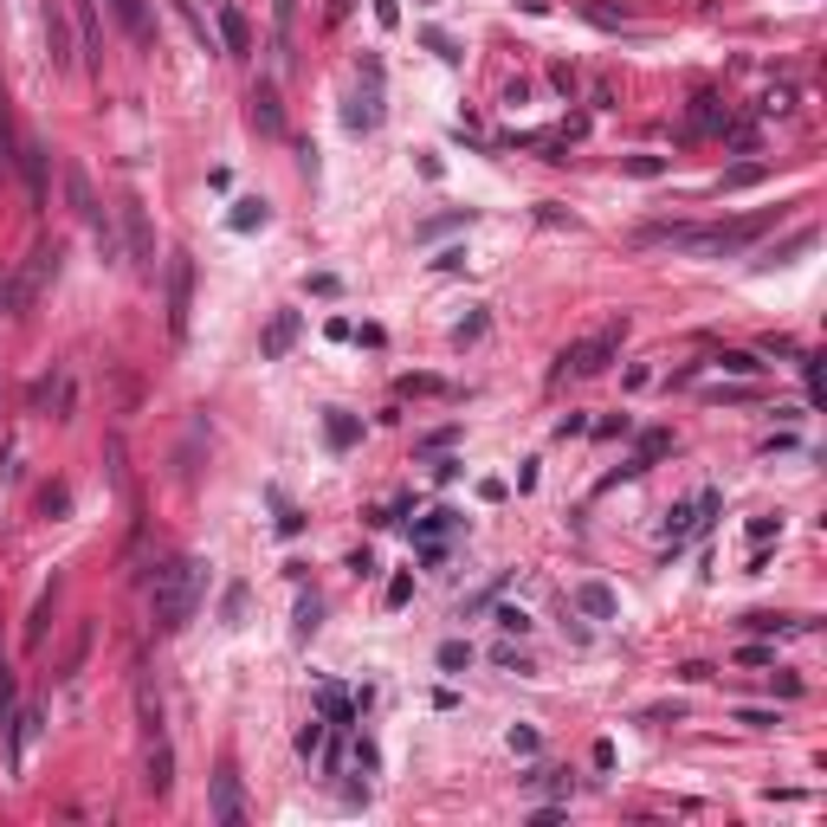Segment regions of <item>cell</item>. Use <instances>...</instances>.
Here are the masks:
<instances>
[{
	"label": "cell",
	"mask_w": 827,
	"mask_h": 827,
	"mask_svg": "<svg viewBox=\"0 0 827 827\" xmlns=\"http://www.w3.org/2000/svg\"><path fill=\"white\" fill-rule=\"evenodd\" d=\"M201 588H207V563H194V556H181V563L156 569V627H162V634H175V627H188V621H194Z\"/></svg>",
	"instance_id": "cell-1"
},
{
	"label": "cell",
	"mask_w": 827,
	"mask_h": 827,
	"mask_svg": "<svg viewBox=\"0 0 827 827\" xmlns=\"http://www.w3.org/2000/svg\"><path fill=\"white\" fill-rule=\"evenodd\" d=\"M621 343H627V317H615V324H601L594 336H582V343H569L563 356H556V368H550V382H582V375H601L615 356H621Z\"/></svg>",
	"instance_id": "cell-2"
},
{
	"label": "cell",
	"mask_w": 827,
	"mask_h": 827,
	"mask_svg": "<svg viewBox=\"0 0 827 827\" xmlns=\"http://www.w3.org/2000/svg\"><path fill=\"white\" fill-rule=\"evenodd\" d=\"M52 278H58V246H33L26 265H20V278H14V284H0V311H26Z\"/></svg>",
	"instance_id": "cell-3"
},
{
	"label": "cell",
	"mask_w": 827,
	"mask_h": 827,
	"mask_svg": "<svg viewBox=\"0 0 827 827\" xmlns=\"http://www.w3.org/2000/svg\"><path fill=\"white\" fill-rule=\"evenodd\" d=\"M343 123H349L356 136H375V129H382V58H362V85H356Z\"/></svg>",
	"instance_id": "cell-4"
},
{
	"label": "cell",
	"mask_w": 827,
	"mask_h": 827,
	"mask_svg": "<svg viewBox=\"0 0 827 827\" xmlns=\"http://www.w3.org/2000/svg\"><path fill=\"white\" fill-rule=\"evenodd\" d=\"M246 821V795H240V770L220 763L213 770V827H240Z\"/></svg>",
	"instance_id": "cell-5"
},
{
	"label": "cell",
	"mask_w": 827,
	"mask_h": 827,
	"mask_svg": "<svg viewBox=\"0 0 827 827\" xmlns=\"http://www.w3.org/2000/svg\"><path fill=\"white\" fill-rule=\"evenodd\" d=\"M188 297H194V265L188 253L169 259V336H188Z\"/></svg>",
	"instance_id": "cell-6"
},
{
	"label": "cell",
	"mask_w": 827,
	"mask_h": 827,
	"mask_svg": "<svg viewBox=\"0 0 827 827\" xmlns=\"http://www.w3.org/2000/svg\"><path fill=\"white\" fill-rule=\"evenodd\" d=\"M297 330H305V317H297V311H272V324H265V336H259V356L278 362V356L297 343Z\"/></svg>",
	"instance_id": "cell-7"
},
{
	"label": "cell",
	"mask_w": 827,
	"mask_h": 827,
	"mask_svg": "<svg viewBox=\"0 0 827 827\" xmlns=\"http://www.w3.org/2000/svg\"><path fill=\"white\" fill-rule=\"evenodd\" d=\"M692 537H698V498H692V504H672L666 523H659V543H666V550H679V543H692Z\"/></svg>",
	"instance_id": "cell-8"
},
{
	"label": "cell",
	"mask_w": 827,
	"mask_h": 827,
	"mask_svg": "<svg viewBox=\"0 0 827 827\" xmlns=\"http://www.w3.org/2000/svg\"><path fill=\"white\" fill-rule=\"evenodd\" d=\"M246 104H253V129H259V136H278V129H284V104H278L272 85H253Z\"/></svg>",
	"instance_id": "cell-9"
},
{
	"label": "cell",
	"mask_w": 827,
	"mask_h": 827,
	"mask_svg": "<svg viewBox=\"0 0 827 827\" xmlns=\"http://www.w3.org/2000/svg\"><path fill=\"white\" fill-rule=\"evenodd\" d=\"M123 227H129V265H156V246H149V227H142V207L136 201H123Z\"/></svg>",
	"instance_id": "cell-10"
},
{
	"label": "cell",
	"mask_w": 827,
	"mask_h": 827,
	"mask_svg": "<svg viewBox=\"0 0 827 827\" xmlns=\"http://www.w3.org/2000/svg\"><path fill=\"white\" fill-rule=\"evenodd\" d=\"M20 175H26L33 207H46V149H39V142H20Z\"/></svg>",
	"instance_id": "cell-11"
},
{
	"label": "cell",
	"mask_w": 827,
	"mask_h": 827,
	"mask_svg": "<svg viewBox=\"0 0 827 827\" xmlns=\"http://www.w3.org/2000/svg\"><path fill=\"white\" fill-rule=\"evenodd\" d=\"M149 789H156V795L175 789V749H169V737H156V749H149Z\"/></svg>",
	"instance_id": "cell-12"
},
{
	"label": "cell",
	"mask_w": 827,
	"mask_h": 827,
	"mask_svg": "<svg viewBox=\"0 0 827 827\" xmlns=\"http://www.w3.org/2000/svg\"><path fill=\"white\" fill-rule=\"evenodd\" d=\"M324 439L336 446V453H349V446L362 439V420H356V414H343V408H330V414H324Z\"/></svg>",
	"instance_id": "cell-13"
},
{
	"label": "cell",
	"mask_w": 827,
	"mask_h": 827,
	"mask_svg": "<svg viewBox=\"0 0 827 827\" xmlns=\"http://www.w3.org/2000/svg\"><path fill=\"white\" fill-rule=\"evenodd\" d=\"M220 39H227V52H253V26H246V14L233 7V0L220 7Z\"/></svg>",
	"instance_id": "cell-14"
},
{
	"label": "cell",
	"mask_w": 827,
	"mask_h": 827,
	"mask_svg": "<svg viewBox=\"0 0 827 827\" xmlns=\"http://www.w3.org/2000/svg\"><path fill=\"white\" fill-rule=\"evenodd\" d=\"M265 220H272V207H265L259 194H246V201H233V213H227V227H233V233H259V227H265Z\"/></svg>",
	"instance_id": "cell-15"
},
{
	"label": "cell",
	"mask_w": 827,
	"mask_h": 827,
	"mask_svg": "<svg viewBox=\"0 0 827 827\" xmlns=\"http://www.w3.org/2000/svg\"><path fill=\"white\" fill-rule=\"evenodd\" d=\"M575 608L594 615V621H608V615H615V588H608V582H582V588H575Z\"/></svg>",
	"instance_id": "cell-16"
},
{
	"label": "cell",
	"mask_w": 827,
	"mask_h": 827,
	"mask_svg": "<svg viewBox=\"0 0 827 827\" xmlns=\"http://www.w3.org/2000/svg\"><path fill=\"white\" fill-rule=\"evenodd\" d=\"M575 14H582L588 26H601V33H627V14L608 7V0H575Z\"/></svg>",
	"instance_id": "cell-17"
},
{
	"label": "cell",
	"mask_w": 827,
	"mask_h": 827,
	"mask_svg": "<svg viewBox=\"0 0 827 827\" xmlns=\"http://www.w3.org/2000/svg\"><path fill=\"white\" fill-rule=\"evenodd\" d=\"M46 46H52V71H65L71 65V33H65V14L58 7H46Z\"/></svg>",
	"instance_id": "cell-18"
},
{
	"label": "cell",
	"mask_w": 827,
	"mask_h": 827,
	"mask_svg": "<svg viewBox=\"0 0 827 827\" xmlns=\"http://www.w3.org/2000/svg\"><path fill=\"white\" fill-rule=\"evenodd\" d=\"M110 14L123 20L129 39H149V0H110Z\"/></svg>",
	"instance_id": "cell-19"
},
{
	"label": "cell",
	"mask_w": 827,
	"mask_h": 827,
	"mask_svg": "<svg viewBox=\"0 0 827 827\" xmlns=\"http://www.w3.org/2000/svg\"><path fill=\"white\" fill-rule=\"evenodd\" d=\"M39 724H46V711H20V724H14V770H26V749H33Z\"/></svg>",
	"instance_id": "cell-20"
},
{
	"label": "cell",
	"mask_w": 827,
	"mask_h": 827,
	"mask_svg": "<svg viewBox=\"0 0 827 827\" xmlns=\"http://www.w3.org/2000/svg\"><path fill=\"white\" fill-rule=\"evenodd\" d=\"M65 194H71V207H78L85 220L98 213V194H91V181H85V169H78V162H71V169H65Z\"/></svg>",
	"instance_id": "cell-21"
},
{
	"label": "cell",
	"mask_w": 827,
	"mask_h": 827,
	"mask_svg": "<svg viewBox=\"0 0 827 827\" xmlns=\"http://www.w3.org/2000/svg\"><path fill=\"white\" fill-rule=\"evenodd\" d=\"M446 531H460V511H427V517L414 523V537H420V543H439Z\"/></svg>",
	"instance_id": "cell-22"
},
{
	"label": "cell",
	"mask_w": 827,
	"mask_h": 827,
	"mask_svg": "<svg viewBox=\"0 0 827 827\" xmlns=\"http://www.w3.org/2000/svg\"><path fill=\"white\" fill-rule=\"evenodd\" d=\"M85 653H91V621H78V634H71V646H65V659H58V679H71V672L85 666Z\"/></svg>",
	"instance_id": "cell-23"
},
{
	"label": "cell",
	"mask_w": 827,
	"mask_h": 827,
	"mask_svg": "<svg viewBox=\"0 0 827 827\" xmlns=\"http://www.w3.org/2000/svg\"><path fill=\"white\" fill-rule=\"evenodd\" d=\"M246 621V582H227V594H220V627H240Z\"/></svg>",
	"instance_id": "cell-24"
},
{
	"label": "cell",
	"mask_w": 827,
	"mask_h": 827,
	"mask_svg": "<svg viewBox=\"0 0 827 827\" xmlns=\"http://www.w3.org/2000/svg\"><path fill=\"white\" fill-rule=\"evenodd\" d=\"M317 705H324V718H330V724H349V718H356V705H349V692H343V686H324V692H317Z\"/></svg>",
	"instance_id": "cell-25"
},
{
	"label": "cell",
	"mask_w": 827,
	"mask_h": 827,
	"mask_svg": "<svg viewBox=\"0 0 827 827\" xmlns=\"http://www.w3.org/2000/svg\"><path fill=\"white\" fill-rule=\"evenodd\" d=\"M71 7H78V52L104 58V52H98V14H91V0H71Z\"/></svg>",
	"instance_id": "cell-26"
},
{
	"label": "cell",
	"mask_w": 827,
	"mask_h": 827,
	"mask_svg": "<svg viewBox=\"0 0 827 827\" xmlns=\"http://www.w3.org/2000/svg\"><path fill=\"white\" fill-rule=\"evenodd\" d=\"M692 123H698V129H724V123H730V110H724L718 98H692Z\"/></svg>",
	"instance_id": "cell-27"
},
{
	"label": "cell",
	"mask_w": 827,
	"mask_h": 827,
	"mask_svg": "<svg viewBox=\"0 0 827 827\" xmlns=\"http://www.w3.org/2000/svg\"><path fill=\"white\" fill-rule=\"evenodd\" d=\"M718 368H730V375H743V382H749V375H763V356H749V349H724Z\"/></svg>",
	"instance_id": "cell-28"
},
{
	"label": "cell",
	"mask_w": 827,
	"mask_h": 827,
	"mask_svg": "<svg viewBox=\"0 0 827 827\" xmlns=\"http://www.w3.org/2000/svg\"><path fill=\"white\" fill-rule=\"evenodd\" d=\"M621 169H627V175H634V181H659V175H666V169H672V162H666V156H627V162H621Z\"/></svg>",
	"instance_id": "cell-29"
},
{
	"label": "cell",
	"mask_w": 827,
	"mask_h": 827,
	"mask_svg": "<svg viewBox=\"0 0 827 827\" xmlns=\"http://www.w3.org/2000/svg\"><path fill=\"white\" fill-rule=\"evenodd\" d=\"M317 621H324V601H317V594H297V634L311 640V634H317Z\"/></svg>",
	"instance_id": "cell-30"
},
{
	"label": "cell",
	"mask_w": 827,
	"mask_h": 827,
	"mask_svg": "<svg viewBox=\"0 0 827 827\" xmlns=\"http://www.w3.org/2000/svg\"><path fill=\"white\" fill-rule=\"evenodd\" d=\"M272 504H278V537H297V531H305V517H297V511L284 504V491H278V485H272Z\"/></svg>",
	"instance_id": "cell-31"
},
{
	"label": "cell",
	"mask_w": 827,
	"mask_h": 827,
	"mask_svg": "<svg viewBox=\"0 0 827 827\" xmlns=\"http://www.w3.org/2000/svg\"><path fill=\"white\" fill-rule=\"evenodd\" d=\"M439 666H446V672H466V666H472V646H466V640H446V646H439Z\"/></svg>",
	"instance_id": "cell-32"
},
{
	"label": "cell",
	"mask_w": 827,
	"mask_h": 827,
	"mask_svg": "<svg viewBox=\"0 0 827 827\" xmlns=\"http://www.w3.org/2000/svg\"><path fill=\"white\" fill-rule=\"evenodd\" d=\"M770 537H782V517H776V511H770V517H749V543L763 550Z\"/></svg>",
	"instance_id": "cell-33"
},
{
	"label": "cell",
	"mask_w": 827,
	"mask_h": 827,
	"mask_svg": "<svg viewBox=\"0 0 827 827\" xmlns=\"http://www.w3.org/2000/svg\"><path fill=\"white\" fill-rule=\"evenodd\" d=\"M504 743H511V757H537V730H531V724H511Z\"/></svg>",
	"instance_id": "cell-34"
},
{
	"label": "cell",
	"mask_w": 827,
	"mask_h": 827,
	"mask_svg": "<svg viewBox=\"0 0 827 827\" xmlns=\"http://www.w3.org/2000/svg\"><path fill=\"white\" fill-rule=\"evenodd\" d=\"M763 181V162H737L730 175H724V188H757Z\"/></svg>",
	"instance_id": "cell-35"
},
{
	"label": "cell",
	"mask_w": 827,
	"mask_h": 827,
	"mask_svg": "<svg viewBox=\"0 0 827 827\" xmlns=\"http://www.w3.org/2000/svg\"><path fill=\"white\" fill-rule=\"evenodd\" d=\"M291 20H297V0H272V26H278V46L291 39Z\"/></svg>",
	"instance_id": "cell-36"
},
{
	"label": "cell",
	"mask_w": 827,
	"mask_h": 827,
	"mask_svg": "<svg viewBox=\"0 0 827 827\" xmlns=\"http://www.w3.org/2000/svg\"><path fill=\"white\" fill-rule=\"evenodd\" d=\"M317 749H324V724L311 718L305 730H297V757H317Z\"/></svg>",
	"instance_id": "cell-37"
},
{
	"label": "cell",
	"mask_w": 827,
	"mask_h": 827,
	"mask_svg": "<svg viewBox=\"0 0 827 827\" xmlns=\"http://www.w3.org/2000/svg\"><path fill=\"white\" fill-rule=\"evenodd\" d=\"M737 724H749V730H776V711H757V705H737Z\"/></svg>",
	"instance_id": "cell-38"
},
{
	"label": "cell",
	"mask_w": 827,
	"mask_h": 827,
	"mask_svg": "<svg viewBox=\"0 0 827 827\" xmlns=\"http://www.w3.org/2000/svg\"><path fill=\"white\" fill-rule=\"evenodd\" d=\"M718 511H724V491H718V485H711V491H698V531H705V523H711Z\"/></svg>",
	"instance_id": "cell-39"
},
{
	"label": "cell",
	"mask_w": 827,
	"mask_h": 827,
	"mask_svg": "<svg viewBox=\"0 0 827 827\" xmlns=\"http://www.w3.org/2000/svg\"><path fill=\"white\" fill-rule=\"evenodd\" d=\"M479 336H485V311H472V317L453 330V343H460V349H466V343H479Z\"/></svg>",
	"instance_id": "cell-40"
},
{
	"label": "cell",
	"mask_w": 827,
	"mask_h": 827,
	"mask_svg": "<svg viewBox=\"0 0 827 827\" xmlns=\"http://www.w3.org/2000/svg\"><path fill=\"white\" fill-rule=\"evenodd\" d=\"M408 601H414V575H395L388 582V608H408Z\"/></svg>",
	"instance_id": "cell-41"
},
{
	"label": "cell",
	"mask_w": 827,
	"mask_h": 827,
	"mask_svg": "<svg viewBox=\"0 0 827 827\" xmlns=\"http://www.w3.org/2000/svg\"><path fill=\"white\" fill-rule=\"evenodd\" d=\"M498 627L504 634H531V615H523V608H498Z\"/></svg>",
	"instance_id": "cell-42"
},
{
	"label": "cell",
	"mask_w": 827,
	"mask_h": 827,
	"mask_svg": "<svg viewBox=\"0 0 827 827\" xmlns=\"http://www.w3.org/2000/svg\"><path fill=\"white\" fill-rule=\"evenodd\" d=\"M20 162V149H14V129H7V110H0V169Z\"/></svg>",
	"instance_id": "cell-43"
},
{
	"label": "cell",
	"mask_w": 827,
	"mask_h": 827,
	"mask_svg": "<svg viewBox=\"0 0 827 827\" xmlns=\"http://www.w3.org/2000/svg\"><path fill=\"white\" fill-rule=\"evenodd\" d=\"M356 763H362V770H382V749H375L368 737H356Z\"/></svg>",
	"instance_id": "cell-44"
},
{
	"label": "cell",
	"mask_w": 827,
	"mask_h": 827,
	"mask_svg": "<svg viewBox=\"0 0 827 827\" xmlns=\"http://www.w3.org/2000/svg\"><path fill=\"white\" fill-rule=\"evenodd\" d=\"M7 711H14V672L0 666V724H7Z\"/></svg>",
	"instance_id": "cell-45"
},
{
	"label": "cell",
	"mask_w": 827,
	"mask_h": 827,
	"mask_svg": "<svg viewBox=\"0 0 827 827\" xmlns=\"http://www.w3.org/2000/svg\"><path fill=\"white\" fill-rule=\"evenodd\" d=\"M375 20H382V26H401V0H375Z\"/></svg>",
	"instance_id": "cell-46"
},
{
	"label": "cell",
	"mask_w": 827,
	"mask_h": 827,
	"mask_svg": "<svg viewBox=\"0 0 827 827\" xmlns=\"http://www.w3.org/2000/svg\"><path fill=\"white\" fill-rule=\"evenodd\" d=\"M737 659H743V666H770V659H776V646H743Z\"/></svg>",
	"instance_id": "cell-47"
},
{
	"label": "cell",
	"mask_w": 827,
	"mask_h": 827,
	"mask_svg": "<svg viewBox=\"0 0 827 827\" xmlns=\"http://www.w3.org/2000/svg\"><path fill=\"white\" fill-rule=\"evenodd\" d=\"M305 284H311V291H317V297H336V291H343V284H336V278H330V272H317V278H305Z\"/></svg>",
	"instance_id": "cell-48"
},
{
	"label": "cell",
	"mask_w": 827,
	"mask_h": 827,
	"mask_svg": "<svg viewBox=\"0 0 827 827\" xmlns=\"http://www.w3.org/2000/svg\"><path fill=\"white\" fill-rule=\"evenodd\" d=\"M65 504H71V498H65V491H58V485H52V491H46V498H39V511H46V517H58V511H65Z\"/></svg>",
	"instance_id": "cell-49"
}]
</instances>
